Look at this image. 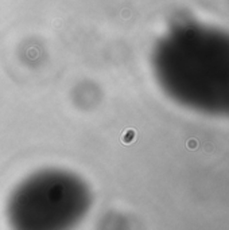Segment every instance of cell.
<instances>
[{
  "instance_id": "obj_1",
  "label": "cell",
  "mask_w": 229,
  "mask_h": 230,
  "mask_svg": "<svg viewBox=\"0 0 229 230\" xmlns=\"http://www.w3.org/2000/svg\"><path fill=\"white\" fill-rule=\"evenodd\" d=\"M88 203V191L78 179L46 174L19 187L10 203V217L23 229H57L77 222Z\"/></svg>"
}]
</instances>
